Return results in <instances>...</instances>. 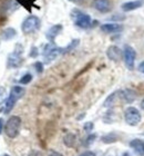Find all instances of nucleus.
Returning <instances> with one entry per match:
<instances>
[{"label": "nucleus", "mask_w": 144, "mask_h": 156, "mask_svg": "<svg viewBox=\"0 0 144 156\" xmlns=\"http://www.w3.org/2000/svg\"><path fill=\"white\" fill-rule=\"evenodd\" d=\"M106 55H108L109 59H111L113 62H119L121 59L122 51L121 49L116 47V46H110L108 50H106Z\"/></svg>", "instance_id": "f8f14e48"}, {"label": "nucleus", "mask_w": 144, "mask_h": 156, "mask_svg": "<svg viewBox=\"0 0 144 156\" xmlns=\"http://www.w3.org/2000/svg\"><path fill=\"white\" fill-rule=\"evenodd\" d=\"M17 35V31L13 28H7L2 31V39L3 40H10V39H12L13 37H16Z\"/></svg>", "instance_id": "dca6fc26"}, {"label": "nucleus", "mask_w": 144, "mask_h": 156, "mask_svg": "<svg viewBox=\"0 0 144 156\" xmlns=\"http://www.w3.org/2000/svg\"><path fill=\"white\" fill-rule=\"evenodd\" d=\"M23 51V47L21 45H17L15 50H13L9 56H8V59H7V65H8V68H18L22 65L23 59L21 57Z\"/></svg>", "instance_id": "7ed1b4c3"}, {"label": "nucleus", "mask_w": 144, "mask_h": 156, "mask_svg": "<svg viewBox=\"0 0 144 156\" xmlns=\"http://www.w3.org/2000/svg\"><path fill=\"white\" fill-rule=\"evenodd\" d=\"M74 143H75V135L72 133H68L64 136V144L68 147H72L74 145Z\"/></svg>", "instance_id": "f3484780"}, {"label": "nucleus", "mask_w": 144, "mask_h": 156, "mask_svg": "<svg viewBox=\"0 0 144 156\" xmlns=\"http://www.w3.org/2000/svg\"><path fill=\"white\" fill-rule=\"evenodd\" d=\"M35 69H37V72H38V73H42V72H43V65H42L40 62H35Z\"/></svg>", "instance_id": "5701e85b"}, {"label": "nucleus", "mask_w": 144, "mask_h": 156, "mask_svg": "<svg viewBox=\"0 0 144 156\" xmlns=\"http://www.w3.org/2000/svg\"><path fill=\"white\" fill-rule=\"evenodd\" d=\"M62 31V25L60 23H58V25H55V26H52L50 29L47 31L45 34V37L48 39L50 42H53L55 41V39L59 36V34Z\"/></svg>", "instance_id": "9b49d317"}, {"label": "nucleus", "mask_w": 144, "mask_h": 156, "mask_svg": "<svg viewBox=\"0 0 144 156\" xmlns=\"http://www.w3.org/2000/svg\"><path fill=\"white\" fill-rule=\"evenodd\" d=\"M69 1H71V2H74V1H75V0H69Z\"/></svg>", "instance_id": "473e14b6"}, {"label": "nucleus", "mask_w": 144, "mask_h": 156, "mask_svg": "<svg viewBox=\"0 0 144 156\" xmlns=\"http://www.w3.org/2000/svg\"><path fill=\"white\" fill-rule=\"evenodd\" d=\"M95 137H96L95 135H90V136L86 138V140H88V142H86V145H90L91 143H93V140H95Z\"/></svg>", "instance_id": "393cba45"}, {"label": "nucleus", "mask_w": 144, "mask_h": 156, "mask_svg": "<svg viewBox=\"0 0 144 156\" xmlns=\"http://www.w3.org/2000/svg\"><path fill=\"white\" fill-rule=\"evenodd\" d=\"M37 55H38V49H37V47H33V48L31 49L30 56H31V57H35Z\"/></svg>", "instance_id": "bb28decb"}, {"label": "nucleus", "mask_w": 144, "mask_h": 156, "mask_svg": "<svg viewBox=\"0 0 144 156\" xmlns=\"http://www.w3.org/2000/svg\"><path fill=\"white\" fill-rule=\"evenodd\" d=\"M143 6V1L142 0H133V1H128V2H124L121 6V9L125 12H129V11H133V10L138 9V8H141Z\"/></svg>", "instance_id": "ddd939ff"}, {"label": "nucleus", "mask_w": 144, "mask_h": 156, "mask_svg": "<svg viewBox=\"0 0 144 156\" xmlns=\"http://www.w3.org/2000/svg\"><path fill=\"white\" fill-rule=\"evenodd\" d=\"M123 156H130V155H129L128 153H124V154H123Z\"/></svg>", "instance_id": "2f4dec72"}, {"label": "nucleus", "mask_w": 144, "mask_h": 156, "mask_svg": "<svg viewBox=\"0 0 144 156\" xmlns=\"http://www.w3.org/2000/svg\"><path fill=\"white\" fill-rule=\"evenodd\" d=\"M31 80H32V75H31V74H26L25 76H22V77H21V79H20V84L27 85V84H29Z\"/></svg>", "instance_id": "aec40b11"}, {"label": "nucleus", "mask_w": 144, "mask_h": 156, "mask_svg": "<svg viewBox=\"0 0 144 156\" xmlns=\"http://www.w3.org/2000/svg\"><path fill=\"white\" fill-rule=\"evenodd\" d=\"M93 7L99 12H102V13L109 12L110 10H111V8H112L110 0H94L93 1Z\"/></svg>", "instance_id": "1a4fd4ad"}, {"label": "nucleus", "mask_w": 144, "mask_h": 156, "mask_svg": "<svg viewBox=\"0 0 144 156\" xmlns=\"http://www.w3.org/2000/svg\"><path fill=\"white\" fill-rule=\"evenodd\" d=\"M139 72H141L142 74H144V60L139 65Z\"/></svg>", "instance_id": "cd10ccee"}, {"label": "nucleus", "mask_w": 144, "mask_h": 156, "mask_svg": "<svg viewBox=\"0 0 144 156\" xmlns=\"http://www.w3.org/2000/svg\"><path fill=\"white\" fill-rule=\"evenodd\" d=\"M7 90L6 88L2 87V86H0V105L2 104L3 101H7Z\"/></svg>", "instance_id": "6ab92c4d"}, {"label": "nucleus", "mask_w": 144, "mask_h": 156, "mask_svg": "<svg viewBox=\"0 0 144 156\" xmlns=\"http://www.w3.org/2000/svg\"><path fill=\"white\" fill-rule=\"evenodd\" d=\"M141 107H142V109H143V111H144V99L141 101Z\"/></svg>", "instance_id": "7c9ffc66"}, {"label": "nucleus", "mask_w": 144, "mask_h": 156, "mask_svg": "<svg viewBox=\"0 0 144 156\" xmlns=\"http://www.w3.org/2000/svg\"><path fill=\"white\" fill-rule=\"evenodd\" d=\"M3 156H10V155H8V154H5V155H3Z\"/></svg>", "instance_id": "72a5a7b5"}, {"label": "nucleus", "mask_w": 144, "mask_h": 156, "mask_svg": "<svg viewBox=\"0 0 144 156\" xmlns=\"http://www.w3.org/2000/svg\"><path fill=\"white\" fill-rule=\"evenodd\" d=\"M49 156H63L61 153H58V152H55V151H52L51 153L49 154Z\"/></svg>", "instance_id": "c85d7f7f"}, {"label": "nucleus", "mask_w": 144, "mask_h": 156, "mask_svg": "<svg viewBox=\"0 0 144 156\" xmlns=\"http://www.w3.org/2000/svg\"><path fill=\"white\" fill-rule=\"evenodd\" d=\"M63 54V48L57 47L55 45H53V42H49L48 45H45V49H43V58H45V62H51L52 60H55L58 56Z\"/></svg>", "instance_id": "423d86ee"}, {"label": "nucleus", "mask_w": 144, "mask_h": 156, "mask_svg": "<svg viewBox=\"0 0 144 156\" xmlns=\"http://www.w3.org/2000/svg\"><path fill=\"white\" fill-rule=\"evenodd\" d=\"M130 146L140 156H144V142L141 140H133L130 143Z\"/></svg>", "instance_id": "4468645a"}, {"label": "nucleus", "mask_w": 144, "mask_h": 156, "mask_svg": "<svg viewBox=\"0 0 144 156\" xmlns=\"http://www.w3.org/2000/svg\"><path fill=\"white\" fill-rule=\"evenodd\" d=\"M79 41H80L79 39H74V40H72V41L70 42V45L68 46V47H65V48H63V54L64 52H69L70 50L75 48V47L79 45Z\"/></svg>", "instance_id": "a211bd4d"}, {"label": "nucleus", "mask_w": 144, "mask_h": 156, "mask_svg": "<svg viewBox=\"0 0 144 156\" xmlns=\"http://www.w3.org/2000/svg\"><path fill=\"white\" fill-rule=\"evenodd\" d=\"M123 55H124L125 66L128 67V69L133 70L135 64V57H136V52H135L134 48L129 45H125L124 50H123Z\"/></svg>", "instance_id": "6e6552de"}, {"label": "nucleus", "mask_w": 144, "mask_h": 156, "mask_svg": "<svg viewBox=\"0 0 144 156\" xmlns=\"http://www.w3.org/2000/svg\"><path fill=\"white\" fill-rule=\"evenodd\" d=\"M80 156H96V155L93 153V152H91V151H85V152H83Z\"/></svg>", "instance_id": "a878e982"}, {"label": "nucleus", "mask_w": 144, "mask_h": 156, "mask_svg": "<svg viewBox=\"0 0 144 156\" xmlns=\"http://www.w3.org/2000/svg\"><path fill=\"white\" fill-rule=\"evenodd\" d=\"M92 129H93V123L88 122V123L84 124V130L85 132H91Z\"/></svg>", "instance_id": "4be33fe9"}, {"label": "nucleus", "mask_w": 144, "mask_h": 156, "mask_svg": "<svg viewBox=\"0 0 144 156\" xmlns=\"http://www.w3.org/2000/svg\"><path fill=\"white\" fill-rule=\"evenodd\" d=\"M115 140H116V137H115V135H112V134L102 137V142H104V143H112V142H115Z\"/></svg>", "instance_id": "412c9836"}, {"label": "nucleus", "mask_w": 144, "mask_h": 156, "mask_svg": "<svg viewBox=\"0 0 144 156\" xmlns=\"http://www.w3.org/2000/svg\"><path fill=\"white\" fill-rule=\"evenodd\" d=\"M2 128H3V119L0 118V134L2 133Z\"/></svg>", "instance_id": "c756f323"}, {"label": "nucleus", "mask_w": 144, "mask_h": 156, "mask_svg": "<svg viewBox=\"0 0 144 156\" xmlns=\"http://www.w3.org/2000/svg\"><path fill=\"white\" fill-rule=\"evenodd\" d=\"M71 16H72V19L74 20L75 26L80 27L82 29H86L91 26V17L80 10L74 9L71 13Z\"/></svg>", "instance_id": "39448f33"}, {"label": "nucleus", "mask_w": 144, "mask_h": 156, "mask_svg": "<svg viewBox=\"0 0 144 156\" xmlns=\"http://www.w3.org/2000/svg\"><path fill=\"white\" fill-rule=\"evenodd\" d=\"M28 156H43V155H42V153L39 152V151H31Z\"/></svg>", "instance_id": "b1692460"}, {"label": "nucleus", "mask_w": 144, "mask_h": 156, "mask_svg": "<svg viewBox=\"0 0 144 156\" xmlns=\"http://www.w3.org/2000/svg\"><path fill=\"white\" fill-rule=\"evenodd\" d=\"M25 93H26V89L23 87H21V86H13L11 88V90H10V95L7 98L6 104H5V106L2 108L3 113L8 114V113H10V112L12 111V108L15 107L16 103L22 97L23 95H25Z\"/></svg>", "instance_id": "f257e3e1"}, {"label": "nucleus", "mask_w": 144, "mask_h": 156, "mask_svg": "<svg viewBox=\"0 0 144 156\" xmlns=\"http://www.w3.org/2000/svg\"><path fill=\"white\" fill-rule=\"evenodd\" d=\"M20 126H21V118L19 116H11L7 120L5 126V134L10 138H16L19 135Z\"/></svg>", "instance_id": "f03ea898"}, {"label": "nucleus", "mask_w": 144, "mask_h": 156, "mask_svg": "<svg viewBox=\"0 0 144 156\" xmlns=\"http://www.w3.org/2000/svg\"><path fill=\"white\" fill-rule=\"evenodd\" d=\"M124 119L130 126H136L141 122V114L135 107H128L124 112Z\"/></svg>", "instance_id": "0eeeda50"}, {"label": "nucleus", "mask_w": 144, "mask_h": 156, "mask_svg": "<svg viewBox=\"0 0 144 156\" xmlns=\"http://www.w3.org/2000/svg\"><path fill=\"white\" fill-rule=\"evenodd\" d=\"M122 29H123L122 25H120V23H103L102 26H101V30L105 34H115V33L121 31Z\"/></svg>", "instance_id": "9d476101"}, {"label": "nucleus", "mask_w": 144, "mask_h": 156, "mask_svg": "<svg viewBox=\"0 0 144 156\" xmlns=\"http://www.w3.org/2000/svg\"><path fill=\"white\" fill-rule=\"evenodd\" d=\"M40 25H41V21H40L38 17L29 16L28 18L23 20L22 25H21V30H22L23 34L29 35V34L37 31L40 28Z\"/></svg>", "instance_id": "20e7f679"}, {"label": "nucleus", "mask_w": 144, "mask_h": 156, "mask_svg": "<svg viewBox=\"0 0 144 156\" xmlns=\"http://www.w3.org/2000/svg\"><path fill=\"white\" fill-rule=\"evenodd\" d=\"M121 95H122V98H123L126 103H133L134 99L136 98L135 91L132 90V89H124V90L121 91Z\"/></svg>", "instance_id": "2eb2a0df"}]
</instances>
